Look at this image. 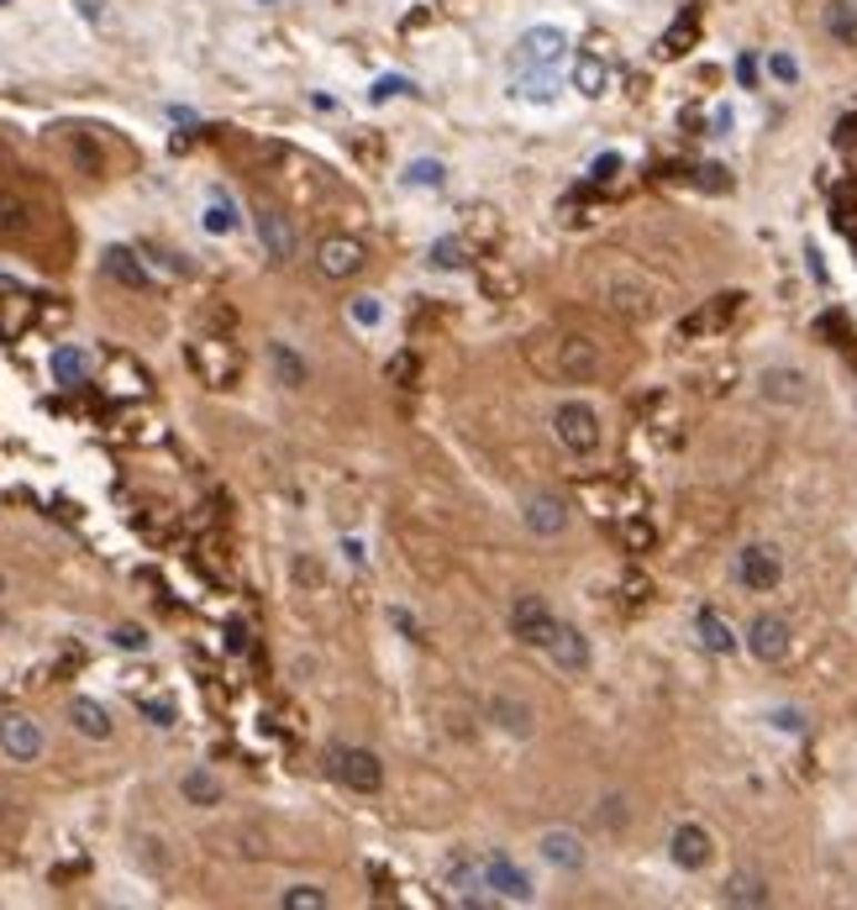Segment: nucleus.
<instances>
[{
	"instance_id": "7ed1b4c3",
	"label": "nucleus",
	"mask_w": 857,
	"mask_h": 910,
	"mask_svg": "<svg viewBox=\"0 0 857 910\" xmlns=\"http://www.w3.org/2000/svg\"><path fill=\"white\" fill-rule=\"evenodd\" d=\"M326 769H332V779L342 789H353V795H380L384 789V764H380V752H369V748L332 742L326 748Z\"/></svg>"
},
{
	"instance_id": "20e7f679",
	"label": "nucleus",
	"mask_w": 857,
	"mask_h": 910,
	"mask_svg": "<svg viewBox=\"0 0 857 910\" xmlns=\"http://www.w3.org/2000/svg\"><path fill=\"white\" fill-rule=\"evenodd\" d=\"M484 890L495 894V906H532L537 900L532 873L521 869L511 852H484Z\"/></svg>"
},
{
	"instance_id": "cd10ccee",
	"label": "nucleus",
	"mask_w": 857,
	"mask_h": 910,
	"mask_svg": "<svg viewBox=\"0 0 857 910\" xmlns=\"http://www.w3.org/2000/svg\"><path fill=\"white\" fill-rule=\"evenodd\" d=\"M611 311H621V316H647V290L632 280H611Z\"/></svg>"
},
{
	"instance_id": "6e6552de",
	"label": "nucleus",
	"mask_w": 857,
	"mask_h": 910,
	"mask_svg": "<svg viewBox=\"0 0 857 910\" xmlns=\"http://www.w3.org/2000/svg\"><path fill=\"white\" fill-rule=\"evenodd\" d=\"M442 884L453 890L458 906H495V894H484V858H474V852H453L442 863Z\"/></svg>"
},
{
	"instance_id": "393cba45",
	"label": "nucleus",
	"mask_w": 857,
	"mask_h": 910,
	"mask_svg": "<svg viewBox=\"0 0 857 910\" xmlns=\"http://www.w3.org/2000/svg\"><path fill=\"white\" fill-rule=\"evenodd\" d=\"M269 364H274L284 390H305V380H311V364H305L290 343H269Z\"/></svg>"
},
{
	"instance_id": "37998d69",
	"label": "nucleus",
	"mask_w": 857,
	"mask_h": 910,
	"mask_svg": "<svg viewBox=\"0 0 857 910\" xmlns=\"http://www.w3.org/2000/svg\"><path fill=\"white\" fill-rule=\"evenodd\" d=\"M405 180H411V184H437V180H442V163L416 159V163H411V169H405Z\"/></svg>"
},
{
	"instance_id": "4be33fe9",
	"label": "nucleus",
	"mask_w": 857,
	"mask_h": 910,
	"mask_svg": "<svg viewBox=\"0 0 857 910\" xmlns=\"http://www.w3.org/2000/svg\"><path fill=\"white\" fill-rule=\"evenodd\" d=\"M253 226H259V243H263V253H269V259H290V253H295V232H290V226H284V216H274V211H259V216H253Z\"/></svg>"
},
{
	"instance_id": "4c0bfd02",
	"label": "nucleus",
	"mask_w": 857,
	"mask_h": 910,
	"mask_svg": "<svg viewBox=\"0 0 857 910\" xmlns=\"http://www.w3.org/2000/svg\"><path fill=\"white\" fill-rule=\"evenodd\" d=\"M463 243L458 237H442V243H432V269H463Z\"/></svg>"
},
{
	"instance_id": "e433bc0d",
	"label": "nucleus",
	"mask_w": 857,
	"mask_h": 910,
	"mask_svg": "<svg viewBox=\"0 0 857 910\" xmlns=\"http://www.w3.org/2000/svg\"><path fill=\"white\" fill-rule=\"evenodd\" d=\"M695 27H699V11L689 6V11H684V17H678L674 27H668V38H663V42H668V53H684V42L695 38Z\"/></svg>"
},
{
	"instance_id": "dca6fc26",
	"label": "nucleus",
	"mask_w": 857,
	"mask_h": 910,
	"mask_svg": "<svg viewBox=\"0 0 857 910\" xmlns=\"http://www.w3.org/2000/svg\"><path fill=\"white\" fill-rule=\"evenodd\" d=\"M547 658H553L563 674H589V664H595V653H589V637H584L578 627H568V621H558L553 643H547Z\"/></svg>"
},
{
	"instance_id": "603ef678",
	"label": "nucleus",
	"mask_w": 857,
	"mask_h": 910,
	"mask_svg": "<svg viewBox=\"0 0 857 910\" xmlns=\"http://www.w3.org/2000/svg\"><path fill=\"white\" fill-rule=\"evenodd\" d=\"M0 600H6V574H0Z\"/></svg>"
},
{
	"instance_id": "c756f323",
	"label": "nucleus",
	"mask_w": 857,
	"mask_h": 910,
	"mask_svg": "<svg viewBox=\"0 0 857 910\" xmlns=\"http://www.w3.org/2000/svg\"><path fill=\"white\" fill-rule=\"evenodd\" d=\"M238 222H242V216H238V205H232V201H211V205H205V216H200V226H205L211 237L238 232Z\"/></svg>"
},
{
	"instance_id": "2eb2a0df",
	"label": "nucleus",
	"mask_w": 857,
	"mask_h": 910,
	"mask_svg": "<svg viewBox=\"0 0 857 910\" xmlns=\"http://www.w3.org/2000/svg\"><path fill=\"white\" fill-rule=\"evenodd\" d=\"M563 48H568V38H563L558 27H532L526 38L516 42V69H553V63L563 59Z\"/></svg>"
},
{
	"instance_id": "6ab92c4d",
	"label": "nucleus",
	"mask_w": 857,
	"mask_h": 910,
	"mask_svg": "<svg viewBox=\"0 0 857 910\" xmlns=\"http://www.w3.org/2000/svg\"><path fill=\"white\" fill-rule=\"evenodd\" d=\"M820 27H826V38L857 53V0H826L820 6Z\"/></svg>"
},
{
	"instance_id": "9d476101",
	"label": "nucleus",
	"mask_w": 857,
	"mask_h": 910,
	"mask_svg": "<svg viewBox=\"0 0 857 910\" xmlns=\"http://www.w3.org/2000/svg\"><path fill=\"white\" fill-rule=\"evenodd\" d=\"M537 858L558 873H578L589 863V848H584V837H578L574 827H547L537 837Z\"/></svg>"
},
{
	"instance_id": "4468645a",
	"label": "nucleus",
	"mask_w": 857,
	"mask_h": 910,
	"mask_svg": "<svg viewBox=\"0 0 857 910\" xmlns=\"http://www.w3.org/2000/svg\"><path fill=\"white\" fill-rule=\"evenodd\" d=\"M521 516H526V526H532V537H558L563 526H568V501L553 495V489H537V495H526Z\"/></svg>"
},
{
	"instance_id": "423d86ee",
	"label": "nucleus",
	"mask_w": 857,
	"mask_h": 910,
	"mask_svg": "<svg viewBox=\"0 0 857 910\" xmlns=\"http://www.w3.org/2000/svg\"><path fill=\"white\" fill-rule=\"evenodd\" d=\"M553 631H558V616H553V606H547L542 595H516V600H511V637H516V643L547 653Z\"/></svg>"
},
{
	"instance_id": "c9c22d12",
	"label": "nucleus",
	"mask_w": 857,
	"mask_h": 910,
	"mask_svg": "<svg viewBox=\"0 0 857 910\" xmlns=\"http://www.w3.org/2000/svg\"><path fill=\"white\" fill-rule=\"evenodd\" d=\"M621 543L632 547V553H647V547H653V526L642 522V516H626V522H621Z\"/></svg>"
},
{
	"instance_id": "0eeeda50",
	"label": "nucleus",
	"mask_w": 857,
	"mask_h": 910,
	"mask_svg": "<svg viewBox=\"0 0 857 910\" xmlns=\"http://www.w3.org/2000/svg\"><path fill=\"white\" fill-rule=\"evenodd\" d=\"M737 585L753 589V595H768V589L784 585V558H778V547L768 543H747L737 553Z\"/></svg>"
},
{
	"instance_id": "9b49d317",
	"label": "nucleus",
	"mask_w": 857,
	"mask_h": 910,
	"mask_svg": "<svg viewBox=\"0 0 857 910\" xmlns=\"http://www.w3.org/2000/svg\"><path fill=\"white\" fill-rule=\"evenodd\" d=\"M668 858H674L684 873L710 869V858H716V837L699 827V821H678L674 837H668Z\"/></svg>"
},
{
	"instance_id": "f704fd0d",
	"label": "nucleus",
	"mask_w": 857,
	"mask_h": 910,
	"mask_svg": "<svg viewBox=\"0 0 857 910\" xmlns=\"http://www.w3.org/2000/svg\"><path fill=\"white\" fill-rule=\"evenodd\" d=\"M69 148H74V163H80L84 174H100V169H105V159H100V148H95V142H90V138H84V132H74V138H69Z\"/></svg>"
},
{
	"instance_id": "49530a36",
	"label": "nucleus",
	"mask_w": 857,
	"mask_h": 910,
	"mask_svg": "<svg viewBox=\"0 0 857 910\" xmlns=\"http://www.w3.org/2000/svg\"><path fill=\"white\" fill-rule=\"evenodd\" d=\"M589 174H595L599 184L616 180V174H621V159H616V153H605V159H595V169H589Z\"/></svg>"
},
{
	"instance_id": "1a4fd4ad",
	"label": "nucleus",
	"mask_w": 857,
	"mask_h": 910,
	"mask_svg": "<svg viewBox=\"0 0 857 910\" xmlns=\"http://www.w3.org/2000/svg\"><path fill=\"white\" fill-rule=\"evenodd\" d=\"M742 643H747V653H753L758 664H784L789 648H795V631H789L784 616H753V627H747Z\"/></svg>"
},
{
	"instance_id": "c03bdc74",
	"label": "nucleus",
	"mask_w": 857,
	"mask_h": 910,
	"mask_svg": "<svg viewBox=\"0 0 857 910\" xmlns=\"http://www.w3.org/2000/svg\"><path fill=\"white\" fill-rule=\"evenodd\" d=\"M384 374H390V385H405V380H416V358H411V353H395Z\"/></svg>"
},
{
	"instance_id": "aec40b11",
	"label": "nucleus",
	"mask_w": 857,
	"mask_h": 910,
	"mask_svg": "<svg viewBox=\"0 0 857 910\" xmlns=\"http://www.w3.org/2000/svg\"><path fill=\"white\" fill-rule=\"evenodd\" d=\"M69 727L80 731V737H90V742H105L111 737V710L100 706V700H90V695H74L69 700Z\"/></svg>"
},
{
	"instance_id": "f257e3e1",
	"label": "nucleus",
	"mask_w": 857,
	"mask_h": 910,
	"mask_svg": "<svg viewBox=\"0 0 857 910\" xmlns=\"http://www.w3.org/2000/svg\"><path fill=\"white\" fill-rule=\"evenodd\" d=\"M532 353V364L542 374H553V380H568V385H589L599 368H605V353H599L595 337H584V332H558V337H537V343L526 347Z\"/></svg>"
},
{
	"instance_id": "f8f14e48",
	"label": "nucleus",
	"mask_w": 857,
	"mask_h": 910,
	"mask_svg": "<svg viewBox=\"0 0 857 910\" xmlns=\"http://www.w3.org/2000/svg\"><path fill=\"white\" fill-rule=\"evenodd\" d=\"M0 752L11 758V764H38L42 758V727L32 716H0Z\"/></svg>"
},
{
	"instance_id": "8fccbe9b",
	"label": "nucleus",
	"mask_w": 857,
	"mask_h": 910,
	"mask_svg": "<svg viewBox=\"0 0 857 910\" xmlns=\"http://www.w3.org/2000/svg\"><path fill=\"white\" fill-rule=\"evenodd\" d=\"M400 90H411L405 80H380V90H374V101H390V95H400Z\"/></svg>"
},
{
	"instance_id": "a878e982",
	"label": "nucleus",
	"mask_w": 857,
	"mask_h": 910,
	"mask_svg": "<svg viewBox=\"0 0 857 910\" xmlns=\"http://www.w3.org/2000/svg\"><path fill=\"white\" fill-rule=\"evenodd\" d=\"M742 311V295H716V301L705 305V311H695L689 322H684V337H695V332H710V326H726L732 316Z\"/></svg>"
},
{
	"instance_id": "7c9ffc66",
	"label": "nucleus",
	"mask_w": 857,
	"mask_h": 910,
	"mask_svg": "<svg viewBox=\"0 0 857 910\" xmlns=\"http://www.w3.org/2000/svg\"><path fill=\"white\" fill-rule=\"evenodd\" d=\"M221 842H226V852H238V858H263L269 852V837L259 827H238L232 837H221Z\"/></svg>"
},
{
	"instance_id": "a18cd8bd",
	"label": "nucleus",
	"mask_w": 857,
	"mask_h": 910,
	"mask_svg": "<svg viewBox=\"0 0 857 910\" xmlns=\"http://www.w3.org/2000/svg\"><path fill=\"white\" fill-rule=\"evenodd\" d=\"M768 74H774L778 84H795L799 80V63L789 59V53H774V59H768Z\"/></svg>"
},
{
	"instance_id": "f03ea898",
	"label": "nucleus",
	"mask_w": 857,
	"mask_h": 910,
	"mask_svg": "<svg viewBox=\"0 0 857 910\" xmlns=\"http://www.w3.org/2000/svg\"><path fill=\"white\" fill-rule=\"evenodd\" d=\"M553 437H558L563 453H574V458H595L599 443H605V432H599V416L595 405L584 401H563L553 411Z\"/></svg>"
},
{
	"instance_id": "473e14b6",
	"label": "nucleus",
	"mask_w": 857,
	"mask_h": 910,
	"mask_svg": "<svg viewBox=\"0 0 857 910\" xmlns=\"http://www.w3.org/2000/svg\"><path fill=\"white\" fill-rule=\"evenodd\" d=\"M53 380H59V385H80L84 380V353L59 347V353H53Z\"/></svg>"
},
{
	"instance_id": "ddd939ff",
	"label": "nucleus",
	"mask_w": 857,
	"mask_h": 910,
	"mask_svg": "<svg viewBox=\"0 0 857 910\" xmlns=\"http://www.w3.org/2000/svg\"><path fill=\"white\" fill-rule=\"evenodd\" d=\"M363 263H369V253H363L359 237H326L316 247L321 280H353V274H363Z\"/></svg>"
},
{
	"instance_id": "de8ad7c7",
	"label": "nucleus",
	"mask_w": 857,
	"mask_h": 910,
	"mask_svg": "<svg viewBox=\"0 0 857 910\" xmlns=\"http://www.w3.org/2000/svg\"><path fill=\"white\" fill-rule=\"evenodd\" d=\"M737 80L742 84H758V59H753V53H742V59H737Z\"/></svg>"
},
{
	"instance_id": "c85d7f7f",
	"label": "nucleus",
	"mask_w": 857,
	"mask_h": 910,
	"mask_svg": "<svg viewBox=\"0 0 857 910\" xmlns=\"http://www.w3.org/2000/svg\"><path fill=\"white\" fill-rule=\"evenodd\" d=\"M720 900H726V906H768V884H763L758 873H737Z\"/></svg>"
},
{
	"instance_id": "79ce46f5",
	"label": "nucleus",
	"mask_w": 857,
	"mask_h": 910,
	"mask_svg": "<svg viewBox=\"0 0 857 910\" xmlns=\"http://www.w3.org/2000/svg\"><path fill=\"white\" fill-rule=\"evenodd\" d=\"M111 643H117L121 653H142V648H148V631H142V627H117V631H111Z\"/></svg>"
},
{
	"instance_id": "a19ab883",
	"label": "nucleus",
	"mask_w": 857,
	"mask_h": 910,
	"mask_svg": "<svg viewBox=\"0 0 857 910\" xmlns=\"http://www.w3.org/2000/svg\"><path fill=\"white\" fill-rule=\"evenodd\" d=\"M138 710L153 721V727H174V700H163V695L159 700H138Z\"/></svg>"
},
{
	"instance_id": "58836bf2",
	"label": "nucleus",
	"mask_w": 857,
	"mask_h": 910,
	"mask_svg": "<svg viewBox=\"0 0 857 910\" xmlns=\"http://www.w3.org/2000/svg\"><path fill=\"white\" fill-rule=\"evenodd\" d=\"M347 316L359 326H380V316H384V305L374 301V295H359V301H347Z\"/></svg>"
},
{
	"instance_id": "864d4df0",
	"label": "nucleus",
	"mask_w": 857,
	"mask_h": 910,
	"mask_svg": "<svg viewBox=\"0 0 857 910\" xmlns=\"http://www.w3.org/2000/svg\"><path fill=\"white\" fill-rule=\"evenodd\" d=\"M0 6H6V0H0Z\"/></svg>"
},
{
	"instance_id": "bb28decb",
	"label": "nucleus",
	"mask_w": 857,
	"mask_h": 910,
	"mask_svg": "<svg viewBox=\"0 0 857 910\" xmlns=\"http://www.w3.org/2000/svg\"><path fill=\"white\" fill-rule=\"evenodd\" d=\"M32 226V205L21 201L17 190H0V243H11Z\"/></svg>"
},
{
	"instance_id": "412c9836",
	"label": "nucleus",
	"mask_w": 857,
	"mask_h": 910,
	"mask_svg": "<svg viewBox=\"0 0 857 910\" xmlns=\"http://www.w3.org/2000/svg\"><path fill=\"white\" fill-rule=\"evenodd\" d=\"M490 721H495V727H505L511 737H532V727H537L532 706H526V700H516V695H490Z\"/></svg>"
},
{
	"instance_id": "39448f33",
	"label": "nucleus",
	"mask_w": 857,
	"mask_h": 910,
	"mask_svg": "<svg viewBox=\"0 0 857 910\" xmlns=\"http://www.w3.org/2000/svg\"><path fill=\"white\" fill-rule=\"evenodd\" d=\"M190 368H195L211 390H232L238 385V374H242V358H238V347L232 343H221V337H200V343H190Z\"/></svg>"
},
{
	"instance_id": "2f4dec72",
	"label": "nucleus",
	"mask_w": 857,
	"mask_h": 910,
	"mask_svg": "<svg viewBox=\"0 0 857 910\" xmlns=\"http://www.w3.org/2000/svg\"><path fill=\"white\" fill-rule=\"evenodd\" d=\"M280 906L284 910H326V890H321V884H290V890L280 894Z\"/></svg>"
},
{
	"instance_id": "72a5a7b5",
	"label": "nucleus",
	"mask_w": 857,
	"mask_h": 910,
	"mask_svg": "<svg viewBox=\"0 0 857 910\" xmlns=\"http://www.w3.org/2000/svg\"><path fill=\"white\" fill-rule=\"evenodd\" d=\"M574 80H578V90H584V95H599V90H605V63L584 53V59L574 63Z\"/></svg>"
},
{
	"instance_id": "b1692460",
	"label": "nucleus",
	"mask_w": 857,
	"mask_h": 910,
	"mask_svg": "<svg viewBox=\"0 0 857 910\" xmlns=\"http://www.w3.org/2000/svg\"><path fill=\"white\" fill-rule=\"evenodd\" d=\"M695 631H699V648H705V653H716V658L737 653V631L726 627L716 610H699V616H695Z\"/></svg>"
},
{
	"instance_id": "f3484780",
	"label": "nucleus",
	"mask_w": 857,
	"mask_h": 910,
	"mask_svg": "<svg viewBox=\"0 0 857 910\" xmlns=\"http://www.w3.org/2000/svg\"><path fill=\"white\" fill-rule=\"evenodd\" d=\"M758 395L774 405H805L810 401V380L799 374V368H763L758 374Z\"/></svg>"
},
{
	"instance_id": "3c124183",
	"label": "nucleus",
	"mask_w": 857,
	"mask_h": 910,
	"mask_svg": "<svg viewBox=\"0 0 857 910\" xmlns=\"http://www.w3.org/2000/svg\"><path fill=\"white\" fill-rule=\"evenodd\" d=\"M342 553H347V564H363V543H353V537L342 543Z\"/></svg>"
},
{
	"instance_id": "ea45409f",
	"label": "nucleus",
	"mask_w": 857,
	"mask_h": 910,
	"mask_svg": "<svg viewBox=\"0 0 857 910\" xmlns=\"http://www.w3.org/2000/svg\"><path fill=\"white\" fill-rule=\"evenodd\" d=\"M599 827L605 831L626 827V800H621V795H605V800H599Z\"/></svg>"
},
{
	"instance_id": "a211bd4d",
	"label": "nucleus",
	"mask_w": 857,
	"mask_h": 910,
	"mask_svg": "<svg viewBox=\"0 0 857 910\" xmlns=\"http://www.w3.org/2000/svg\"><path fill=\"white\" fill-rule=\"evenodd\" d=\"M100 269H105V280H117L121 290H153V274H148V263L132 253V247L111 243L100 253Z\"/></svg>"
},
{
	"instance_id": "09e8293b",
	"label": "nucleus",
	"mask_w": 857,
	"mask_h": 910,
	"mask_svg": "<svg viewBox=\"0 0 857 910\" xmlns=\"http://www.w3.org/2000/svg\"><path fill=\"white\" fill-rule=\"evenodd\" d=\"M226 648H232V653L248 648V627H242V621H232V627H226Z\"/></svg>"
},
{
	"instance_id": "5701e85b",
	"label": "nucleus",
	"mask_w": 857,
	"mask_h": 910,
	"mask_svg": "<svg viewBox=\"0 0 857 910\" xmlns=\"http://www.w3.org/2000/svg\"><path fill=\"white\" fill-rule=\"evenodd\" d=\"M180 795L190 800V806H200V810H211V806H221V800H226V789H221V779L211 769H190V774H184Z\"/></svg>"
}]
</instances>
